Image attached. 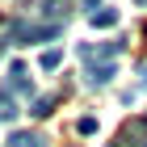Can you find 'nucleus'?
<instances>
[{
    "label": "nucleus",
    "instance_id": "1",
    "mask_svg": "<svg viewBox=\"0 0 147 147\" xmlns=\"http://www.w3.org/2000/svg\"><path fill=\"white\" fill-rule=\"evenodd\" d=\"M55 38H59V21H51V25L9 21V42H17V46H34V42H55Z\"/></svg>",
    "mask_w": 147,
    "mask_h": 147
},
{
    "label": "nucleus",
    "instance_id": "2",
    "mask_svg": "<svg viewBox=\"0 0 147 147\" xmlns=\"http://www.w3.org/2000/svg\"><path fill=\"white\" fill-rule=\"evenodd\" d=\"M4 92H9V97H34V80H30V71H25V63H13L9 67Z\"/></svg>",
    "mask_w": 147,
    "mask_h": 147
},
{
    "label": "nucleus",
    "instance_id": "3",
    "mask_svg": "<svg viewBox=\"0 0 147 147\" xmlns=\"http://www.w3.org/2000/svg\"><path fill=\"white\" fill-rule=\"evenodd\" d=\"M109 147H147V122H139V118H135V122H126Z\"/></svg>",
    "mask_w": 147,
    "mask_h": 147
},
{
    "label": "nucleus",
    "instance_id": "4",
    "mask_svg": "<svg viewBox=\"0 0 147 147\" xmlns=\"http://www.w3.org/2000/svg\"><path fill=\"white\" fill-rule=\"evenodd\" d=\"M80 67H84V80H88L92 88H101V84L113 80V63H97V59H92V63H80Z\"/></svg>",
    "mask_w": 147,
    "mask_h": 147
},
{
    "label": "nucleus",
    "instance_id": "5",
    "mask_svg": "<svg viewBox=\"0 0 147 147\" xmlns=\"http://www.w3.org/2000/svg\"><path fill=\"white\" fill-rule=\"evenodd\" d=\"M4 147H46V139L38 135V130H13V135L4 139Z\"/></svg>",
    "mask_w": 147,
    "mask_h": 147
},
{
    "label": "nucleus",
    "instance_id": "6",
    "mask_svg": "<svg viewBox=\"0 0 147 147\" xmlns=\"http://www.w3.org/2000/svg\"><path fill=\"white\" fill-rule=\"evenodd\" d=\"M88 21H92V30H113L118 25V9H97Z\"/></svg>",
    "mask_w": 147,
    "mask_h": 147
},
{
    "label": "nucleus",
    "instance_id": "7",
    "mask_svg": "<svg viewBox=\"0 0 147 147\" xmlns=\"http://www.w3.org/2000/svg\"><path fill=\"white\" fill-rule=\"evenodd\" d=\"M17 97H9V92H0V122H13V118H17Z\"/></svg>",
    "mask_w": 147,
    "mask_h": 147
},
{
    "label": "nucleus",
    "instance_id": "8",
    "mask_svg": "<svg viewBox=\"0 0 147 147\" xmlns=\"http://www.w3.org/2000/svg\"><path fill=\"white\" fill-rule=\"evenodd\" d=\"M55 105H59V97H55V92H51V97H34V109H30V113H34V118H46Z\"/></svg>",
    "mask_w": 147,
    "mask_h": 147
},
{
    "label": "nucleus",
    "instance_id": "9",
    "mask_svg": "<svg viewBox=\"0 0 147 147\" xmlns=\"http://www.w3.org/2000/svg\"><path fill=\"white\" fill-rule=\"evenodd\" d=\"M59 63H63V55H59V51H42V59H38V67H42V71H55Z\"/></svg>",
    "mask_w": 147,
    "mask_h": 147
},
{
    "label": "nucleus",
    "instance_id": "10",
    "mask_svg": "<svg viewBox=\"0 0 147 147\" xmlns=\"http://www.w3.org/2000/svg\"><path fill=\"white\" fill-rule=\"evenodd\" d=\"M76 130H80V135H97V118H80Z\"/></svg>",
    "mask_w": 147,
    "mask_h": 147
},
{
    "label": "nucleus",
    "instance_id": "11",
    "mask_svg": "<svg viewBox=\"0 0 147 147\" xmlns=\"http://www.w3.org/2000/svg\"><path fill=\"white\" fill-rule=\"evenodd\" d=\"M80 4H84V9H92V13L101 9V0H80Z\"/></svg>",
    "mask_w": 147,
    "mask_h": 147
},
{
    "label": "nucleus",
    "instance_id": "12",
    "mask_svg": "<svg viewBox=\"0 0 147 147\" xmlns=\"http://www.w3.org/2000/svg\"><path fill=\"white\" fill-rule=\"evenodd\" d=\"M139 84H147V63H139Z\"/></svg>",
    "mask_w": 147,
    "mask_h": 147
}]
</instances>
